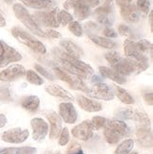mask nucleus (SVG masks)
<instances>
[{"label": "nucleus", "instance_id": "6", "mask_svg": "<svg viewBox=\"0 0 153 154\" xmlns=\"http://www.w3.org/2000/svg\"><path fill=\"white\" fill-rule=\"evenodd\" d=\"M86 94L90 97L106 100V101H110V100H112L115 98V95L112 88L109 85L103 82L94 84L92 88H88Z\"/></svg>", "mask_w": 153, "mask_h": 154}, {"label": "nucleus", "instance_id": "34", "mask_svg": "<svg viewBox=\"0 0 153 154\" xmlns=\"http://www.w3.org/2000/svg\"><path fill=\"white\" fill-rule=\"evenodd\" d=\"M105 58H106V60H107V62L111 64L112 68H115L122 60V57L120 56V54L116 51H114V50H111V51L106 53Z\"/></svg>", "mask_w": 153, "mask_h": 154}, {"label": "nucleus", "instance_id": "4", "mask_svg": "<svg viewBox=\"0 0 153 154\" xmlns=\"http://www.w3.org/2000/svg\"><path fill=\"white\" fill-rule=\"evenodd\" d=\"M58 8H53L49 11H38L31 15L36 24L40 26H49V28H58L60 26L58 22Z\"/></svg>", "mask_w": 153, "mask_h": 154}, {"label": "nucleus", "instance_id": "22", "mask_svg": "<svg viewBox=\"0 0 153 154\" xmlns=\"http://www.w3.org/2000/svg\"><path fill=\"white\" fill-rule=\"evenodd\" d=\"M98 70L103 78L109 79L112 80L114 82H116L118 84H124V83H126V82H127L124 76L120 75L119 73H117L114 69L107 67V66H99Z\"/></svg>", "mask_w": 153, "mask_h": 154}, {"label": "nucleus", "instance_id": "49", "mask_svg": "<svg viewBox=\"0 0 153 154\" xmlns=\"http://www.w3.org/2000/svg\"><path fill=\"white\" fill-rule=\"evenodd\" d=\"M132 1H133V0H116V3L121 8V7H124V6H127V5L131 4Z\"/></svg>", "mask_w": 153, "mask_h": 154}, {"label": "nucleus", "instance_id": "25", "mask_svg": "<svg viewBox=\"0 0 153 154\" xmlns=\"http://www.w3.org/2000/svg\"><path fill=\"white\" fill-rule=\"evenodd\" d=\"M114 69L115 71H116L117 73H119L122 76H129L132 73H135V69H134V65L132 63V62L129 58H122V60L120 61Z\"/></svg>", "mask_w": 153, "mask_h": 154}, {"label": "nucleus", "instance_id": "37", "mask_svg": "<svg viewBox=\"0 0 153 154\" xmlns=\"http://www.w3.org/2000/svg\"><path fill=\"white\" fill-rule=\"evenodd\" d=\"M72 21H73V15L70 14L67 11H65V10L59 11V12H58V22L60 25L67 26Z\"/></svg>", "mask_w": 153, "mask_h": 154}, {"label": "nucleus", "instance_id": "31", "mask_svg": "<svg viewBox=\"0 0 153 154\" xmlns=\"http://www.w3.org/2000/svg\"><path fill=\"white\" fill-rule=\"evenodd\" d=\"M134 146V140L133 139H125L120 144L117 146L115 151V154H129Z\"/></svg>", "mask_w": 153, "mask_h": 154}, {"label": "nucleus", "instance_id": "20", "mask_svg": "<svg viewBox=\"0 0 153 154\" xmlns=\"http://www.w3.org/2000/svg\"><path fill=\"white\" fill-rule=\"evenodd\" d=\"M44 90L52 97L63 98V99H65V100H73V99H74V97H73V95L70 92L66 91L65 89L63 88L62 86H60L58 84H48V85H46Z\"/></svg>", "mask_w": 153, "mask_h": 154}, {"label": "nucleus", "instance_id": "21", "mask_svg": "<svg viewBox=\"0 0 153 154\" xmlns=\"http://www.w3.org/2000/svg\"><path fill=\"white\" fill-rule=\"evenodd\" d=\"M105 127L118 132L119 134H121L123 136V138L130 135V132L128 125L120 119H111V120L108 119L107 122H106Z\"/></svg>", "mask_w": 153, "mask_h": 154}, {"label": "nucleus", "instance_id": "42", "mask_svg": "<svg viewBox=\"0 0 153 154\" xmlns=\"http://www.w3.org/2000/svg\"><path fill=\"white\" fill-rule=\"evenodd\" d=\"M35 69L37 70L38 73H40V74H41L43 77H44L45 79H49V80H54V79H55L54 76H53L49 71L46 70L44 67H43L42 65L35 64Z\"/></svg>", "mask_w": 153, "mask_h": 154}, {"label": "nucleus", "instance_id": "55", "mask_svg": "<svg viewBox=\"0 0 153 154\" xmlns=\"http://www.w3.org/2000/svg\"><path fill=\"white\" fill-rule=\"evenodd\" d=\"M45 154H62V152H60V151H54V152L48 151V152H46Z\"/></svg>", "mask_w": 153, "mask_h": 154}, {"label": "nucleus", "instance_id": "23", "mask_svg": "<svg viewBox=\"0 0 153 154\" xmlns=\"http://www.w3.org/2000/svg\"><path fill=\"white\" fill-rule=\"evenodd\" d=\"M57 62H58V63L60 65V66H58V67L61 68L62 70H63L64 72L68 73V74H71L73 76H76L78 78H81V79H86L89 77L86 74H84L83 72H81L79 69L76 68L75 66H73L72 64H70L68 62L64 61V60H63L61 58H57Z\"/></svg>", "mask_w": 153, "mask_h": 154}, {"label": "nucleus", "instance_id": "53", "mask_svg": "<svg viewBox=\"0 0 153 154\" xmlns=\"http://www.w3.org/2000/svg\"><path fill=\"white\" fill-rule=\"evenodd\" d=\"M6 26V20L4 16L0 13V28H2V26Z\"/></svg>", "mask_w": 153, "mask_h": 154}, {"label": "nucleus", "instance_id": "39", "mask_svg": "<svg viewBox=\"0 0 153 154\" xmlns=\"http://www.w3.org/2000/svg\"><path fill=\"white\" fill-rule=\"evenodd\" d=\"M68 29L69 30L77 37H81L83 34L82 26L78 21H72L68 24Z\"/></svg>", "mask_w": 153, "mask_h": 154}, {"label": "nucleus", "instance_id": "51", "mask_svg": "<svg viewBox=\"0 0 153 154\" xmlns=\"http://www.w3.org/2000/svg\"><path fill=\"white\" fill-rule=\"evenodd\" d=\"M101 80H102V79L99 77V76H97V75H93V77H92V82L94 83V84L102 82Z\"/></svg>", "mask_w": 153, "mask_h": 154}, {"label": "nucleus", "instance_id": "14", "mask_svg": "<svg viewBox=\"0 0 153 154\" xmlns=\"http://www.w3.org/2000/svg\"><path fill=\"white\" fill-rule=\"evenodd\" d=\"M45 116L50 124L49 138L51 140L57 139L58 136L60 135V132H61L63 129L61 116H59V113H57L54 111H48L47 112H45Z\"/></svg>", "mask_w": 153, "mask_h": 154}, {"label": "nucleus", "instance_id": "52", "mask_svg": "<svg viewBox=\"0 0 153 154\" xmlns=\"http://www.w3.org/2000/svg\"><path fill=\"white\" fill-rule=\"evenodd\" d=\"M148 19H149V26H150V30L152 31V30H153V11H152L149 12V17H148Z\"/></svg>", "mask_w": 153, "mask_h": 154}, {"label": "nucleus", "instance_id": "18", "mask_svg": "<svg viewBox=\"0 0 153 154\" xmlns=\"http://www.w3.org/2000/svg\"><path fill=\"white\" fill-rule=\"evenodd\" d=\"M60 45L62 46L63 51L74 58L79 59L84 56V52L81 46H78L76 43L70 41V40H63L60 42Z\"/></svg>", "mask_w": 153, "mask_h": 154}, {"label": "nucleus", "instance_id": "24", "mask_svg": "<svg viewBox=\"0 0 153 154\" xmlns=\"http://www.w3.org/2000/svg\"><path fill=\"white\" fill-rule=\"evenodd\" d=\"M29 8L36 10H50L55 7V2L52 0H20Z\"/></svg>", "mask_w": 153, "mask_h": 154}, {"label": "nucleus", "instance_id": "29", "mask_svg": "<svg viewBox=\"0 0 153 154\" xmlns=\"http://www.w3.org/2000/svg\"><path fill=\"white\" fill-rule=\"evenodd\" d=\"M36 149L32 146H21V148H1L0 154H35Z\"/></svg>", "mask_w": 153, "mask_h": 154}, {"label": "nucleus", "instance_id": "1", "mask_svg": "<svg viewBox=\"0 0 153 154\" xmlns=\"http://www.w3.org/2000/svg\"><path fill=\"white\" fill-rule=\"evenodd\" d=\"M99 5L98 0H66L63 3L65 11L73 10L78 20H85L91 14V8Z\"/></svg>", "mask_w": 153, "mask_h": 154}, {"label": "nucleus", "instance_id": "40", "mask_svg": "<svg viewBox=\"0 0 153 154\" xmlns=\"http://www.w3.org/2000/svg\"><path fill=\"white\" fill-rule=\"evenodd\" d=\"M136 9L139 12H142L143 14H148L150 8L149 0H137Z\"/></svg>", "mask_w": 153, "mask_h": 154}, {"label": "nucleus", "instance_id": "26", "mask_svg": "<svg viewBox=\"0 0 153 154\" xmlns=\"http://www.w3.org/2000/svg\"><path fill=\"white\" fill-rule=\"evenodd\" d=\"M112 92H114V95L118 97V99L122 101L125 104H133L134 103V98L131 97L130 94L126 91L122 87L118 86L117 84H112Z\"/></svg>", "mask_w": 153, "mask_h": 154}, {"label": "nucleus", "instance_id": "7", "mask_svg": "<svg viewBox=\"0 0 153 154\" xmlns=\"http://www.w3.org/2000/svg\"><path fill=\"white\" fill-rule=\"evenodd\" d=\"M29 136V130H23L21 128H13L8 131H5L1 139L6 143L10 144H21L25 142Z\"/></svg>", "mask_w": 153, "mask_h": 154}, {"label": "nucleus", "instance_id": "41", "mask_svg": "<svg viewBox=\"0 0 153 154\" xmlns=\"http://www.w3.org/2000/svg\"><path fill=\"white\" fill-rule=\"evenodd\" d=\"M69 141H70V134H69L68 128L62 129L59 135V145L63 146L65 145H67Z\"/></svg>", "mask_w": 153, "mask_h": 154}, {"label": "nucleus", "instance_id": "30", "mask_svg": "<svg viewBox=\"0 0 153 154\" xmlns=\"http://www.w3.org/2000/svg\"><path fill=\"white\" fill-rule=\"evenodd\" d=\"M124 52H125L126 57L130 59L135 58L140 54H142V53L139 52L136 43L134 41H132L131 39H127L124 42Z\"/></svg>", "mask_w": 153, "mask_h": 154}, {"label": "nucleus", "instance_id": "2", "mask_svg": "<svg viewBox=\"0 0 153 154\" xmlns=\"http://www.w3.org/2000/svg\"><path fill=\"white\" fill-rule=\"evenodd\" d=\"M12 10L14 12L15 16L17 19L21 22L26 29L30 30L33 34H35L39 37L46 38L45 32L41 29V28L36 24V22L33 20L32 16L29 14V12L28 11L25 7L21 4H14L12 6Z\"/></svg>", "mask_w": 153, "mask_h": 154}, {"label": "nucleus", "instance_id": "45", "mask_svg": "<svg viewBox=\"0 0 153 154\" xmlns=\"http://www.w3.org/2000/svg\"><path fill=\"white\" fill-rule=\"evenodd\" d=\"M103 35L105 37L109 38H116L117 37V33L115 32V30L114 29H112L111 26H106V28L103 29Z\"/></svg>", "mask_w": 153, "mask_h": 154}, {"label": "nucleus", "instance_id": "36", "mask_svg": "<svg viewBox=\"0 0 153 154\" xmlns=\"http://www.w3.org/2000/svg\"><path fill=\"white\" fill-rule=\"evenodd\" d=\"M136 45H137V48L139 50V52L142 53V54L145 55V53H148L149 52L150 55H152V43L150 41H148V40H140L139 42L136 43Z\"/></svg>", "mask_w": 153, "mask_h": 154}, {"label": "nucleus", "instance_id": "13", "mask_svg": "<svg viewBox=\"0 0 153 154\" xmlns=\"http://www.w3.org/2000/svg\"><path fill=\"white\" fill-rule=\"evenodd\" d=\"M59 116L67 124H74L78 119V112L71 102H63L59 106Z\"/></svg>", "mask_w": 153, "mask_h": 154}, {"label": "nucleus", "instance_id": "19", "mask_svg": "<svg viewBox=\"0 0 153 154\" xmlns=\"http://www.w3.org/2000/svg\"><path fill=\"white\" fill-rule=\"evenodd\" d=\"M120 13L121 16L125 21H127L129 23H136L139 21V11L136 9V6L134 4H130L127 6H124L120 8Z\"/></svg>", "mask_w": 153, "mask_h": 154}, {"label": "nucleus", "instance_id": "47", "mask_svg": "<svg viewBox=\"0 0 153 154\" xmlns=\"http://www.w3.org/2000/svg\"><path fill=\"white\" fill-rule=\"evenodd\" d=\"M45 34H46V37L54 38V39H59V38L62 37L61 33L54 30V29H48L47 31H45Z\"/></svg>", "mask_w": 153, "mask_h": 154}, {"label": "nucleus", "instance_id": "9", "mask_svg": "<svg viewBox=\"0 0 153 154\" xmlns=\"http://www.w3.org/2000/svg\"><path fill=\"white\" fill-rule=\"evenodd\" d=\"M30 126L32 129V137L35 141L41 143L45 139L46 135H47L49 127L46 121L43 118L35 117L32 118L30 121Z\"/></svg>", "mask_w": 153, "mask_h": 154}, {"label": "nucleus", "instance_id": "28", "mask_svg": "<svg viewBox=\"0 0 153 154\" xmlns=\"http://www.w3.org/2000/svg\"><path fill=\"white\" fill-rule=\"evenodd\" d=\"M89 38L91 41L97 45L98 46H101L103 48H107V49H114L116 48V43L112 41L111 39H108V38H104V37H100V36H97V35H93V34H90L89 35Z\"/></svg>", "mask_w": 153, "mask_h": 154}, {"label": "nucleus", "instance_id": "38", "mask_svg": "<svg viewBox=\"0 0 153 154\" xmlns=\"http://www.w3.org/2000/svg\"><path fill=\"white\" fill-rule=\"evenodd\" d=\"M107 120H108L107 118L102 117V116H95V117H93V119L90 122H91V125L93 127V129H94V131H98L101 128H104Z\"/></svg>", "mask_w": 153, "mask_h": 154}, {"label": "nucleus", "instance_id": "27", "mask_svg": "<svg viewBox=\"0 0 153 154\" xmlns=\"http://www.w3.org/2000/svg\"><path fill=\"white\" fill-rule=\"evenodd\" d=\"M21 106L29 112H37L40 106V98L37 96H29L22 99Z\"/></svg>", "mask_w": 153, "mask_h": 154}, {"label": "nucleus", "instance_id": "15", "mask_svg": "<svg viewBox=\"0 0 153 154\" xmlns=\"http://www.w3.org/2000/svg\"><path fill=\"white\" fill-rule=\"evenodd\" d=\"M22 60V55L9 45L4 43V52L0 60V67H5L12 63H17Z\"/></svg>", "mask_w": 153, "mask_h": 154}, {"label": "nucleus", "instance_id": "12", "mask_svg": "<svg viewBox=\"0 0 153 154\" xmlns=\"http://www.w3.org/2000/svg\"><path fill=\"white\" fill-rule=\"evenodd\" d=\"M72 134L75 138L81 140V141H88L94 135V129L91 125V122L88 120L81 122L75 126L72 129Z\"/></svg>", "mask_w": 153, "mask_h": 154}, {"label": "nucleus", "instance_id": "44", "mask_svg": "<svg viewBox=\"0 0 153 154\" xmlns=\"http://www.w3.org/2000/svg\"><path fill=\"white\" fill-rule=\"evenodd\" d=\"M118 32L123 36H128V37L133 36V32H132L131 29L129 26H126V25H119L118 26Z\"/></svg>", "mask_w": 153, "mask_h": 154}, {"label": "nucleus", "instance_id": "32", "mask_svg": "<svg viewBox=\"0 0 153 154\" xmlns=\"http://www.w3.org/2000/svg\"><path fill=\"white\" fill-rule=\"evenodd\" d=\"M104 137L106 142L110 145H115L118 142L121 141V139L123 138V136L121 134H119L118 132L112 131L109 128H104Z\"/></svg>", "mask_w": 153, "mask_h": 154}, {"label": "nucleus", "instance_id": "8", "mask_svg": "<svg viewBox=\"0 0 153 154\" xmlns=\"http://www.w3.org/2000/svg\"><path fill=\"white\" fill-rule=\"evenodd\" d=\"M54 52H55L56 58H61V59L64 60V61L68 62L70 64H72L73 66H75L76 68L79 69L87 76L94 74V69H93L92 66L89 65L88 63H85L84 62L81 61L79 59L74 58V57H72V56H70L68 54H66L64 51H61L60 49H54Z\"/></svg>", "mask_w": 153, "mask_h": 154}, {"label": "nucleus", "instance_id": "43", "mask_svg": "<svg viewBox=\"0 0 153 154\" xmlns=\"http://www.w3.org/2000/svg\"><path fill=\"white\" fill-rule=\"evenodd\" d=\"M132 113H133L132 109L128 108V109H122L120 111H118L116 116H117V117L121 118V119H131Z\"/></svg>", "mask_w": 153, "mask_h": 154}, {"label": "nucleus", "instance_id": "17", "mask_svg": "<svg viewBox=\"0 0 153 154\" xmlns=\"http://www.w3.org/2000/svg\"><path fill=\"white\" fill-rule=\"evenodd\" d=\"M78 105L81 107L85 112H96L102 110V105L94 99H91L89 97H86L84 96H77L76 97Z\"/></svg>", "mask_w": 153, "mask_h": 154}, {"label": "nucleus", "instance_id": "54", "mask_svg": "<svg viewBox=\"0 0 153 154\" xmlns=\"http://www.w3.org/2000/svg\"><path fill=\"white\" fill-rule=\"evenodd\" d=\"M67 154H84L82 149H79L78 151H75V152H70V153H67Z\"/></svg>", "mask_w": 153, "mask_h": 154}, {"label": "nucleus", "instance_id": "57", "mask_svg": "<svg viewBox=\"0 0 153 154\" xmlns=\"http://www.w3.org/2000/svg\"><path fill=\"white\" fill-rule=\"evenodd\" d=\"M129 154H138V152H136V151H130Z\"/></svg>", "mask_w": 153, "mask_h": 154}, {"label": "nucleus", "instance_id": "50", "mask_svg": "<svg viewBox=\"0 0 153 154\" xmlns=\"http://www.w3.org/2000/svg\"><path fill=\"white\" fill-rule=\"evenodd\" d=\"M7 124V117L3 113H0V129L5 127Z\"/></svg>", "mask_w": 153, "mask_h": 154}, {"label": "nucleus", "instance_id": "16", "mask_svg": "<svg viewBox=\"0 0 153 154\" xmlns=\"http://www.w3.org/2000/svg\"><path fill=\"white\" fill-rule=\"evenodd\" d=\"M136 139L142 148L148 149L152 146V133L149 127L140 126L135 131Z\"/></svg>", "mask_w": 153, "mask_h": 154}, {"label": "nucleus", "instance_id": "46", "mask_svg": "<svg viewBox=\"0 0 153 154\" xmlns=\"http://www.w3.org/2000/svg\"><path fill=\"white\" fill-rule=\"evenodd\" d=\"M79 149H81V146L76 141H72L71 144L69 145V146L67 148V153L75 152V151H78Z\"/></svg>", "mask_w": 153, "mask_h": 154}, {"label": "nucleus", "instance_id": "35", "mask_svg": "<svg viewBox=\"0 0 153 154\" xmlns=\"http://www.w3.org/2000/svg\"><path fill=\"white\" fill-rule=\"evenodd\" d=\"M26 79L29 83L34 84V85L40 86V85H43V83H44L43 78L40 77L37 73L33 70H28L26 72Z\"/></svg>", "mask_w": 153, "mask_h": 154}, {"label": "nucleus", "instance_id": "3", "mask_svg": "<svg viewBox=\"0 0 153 154\" xmlns=\"http://www.w3.org/2000/svg\"><path fill=\"white\" fill-rule=\"evenodd\" d=\"M11 34L17 41H19L21 44L26 46H29L33 51L39 53V54H45L46 48L44 45L41 41H39L38 39H36L34 36H32L29 33L25 31L24 29L15 26V28H13L11 29Z\"/></svg>", "mask_w": 153, "mask_h": 154}, {"label": "nucleus", "instance_id": "33", "mask_svg": "<svg viewBox=\"0 0 153 154\" xmlns=\"http://www.w3.org/2000/svg\"><path fill=\"white\" fill-rule=\"evenodd\" d=\"M131 119H133L134 121L138 122L141 126H148V127L150 125V119H149L148 116L143 112H139V111L133 112Z\"/></svg>", "mask_w": 153, "mask_h": 154}, {"label": "nucleus", "instance_id": "48", "mask_svg": "<svg viewBox=\"0 0 153 154\" xmlns=\"http://www.w3.org/2000/svg\"><path fill=\"white\" fill-rule=\"evenodd\" d=\"M144 100L148 105L152 106L153 105V95H152V93L150 92V93L145 94V95H144Z\"/></svg>", "mask_w": 153, "mask_h": 154}, {"label": "nucleus", "instance_id": "56", "mask_svg": "<svg viewBox=\"0 0 153 154\" xmlns=\"http://www.w3.org/2000/svg\"><path fill=\"white\" fill-rule=\"evenodd\" d=\"M3 1H4L5 3H7V4H9V5H11V4H12V2H13V0H3Z\"/></svg>", "mask_w": 153, "mask_h": 154}, {"label": "nucleus", "instance_id": "10", "mask_svg": "<svg viewBox=\"0 0 153 154\" xmlns=\"http://www.w3.org/2000/svg\"><path fill=\"white\" fill-rule=\"evenodd\" d=\"M95 17L103 26H111L114 24V8L112 5H103L95 10Z\"/></svg>", "mask_w": 153, "mask_h": 154}, {"label": "nucleus", "instance_id": "5", "mask_svg": "<svg viewBox=\"0 0 153 154\" xmlns=\"http://www.w3.org/2000/svg\"><path fill=\"white\" fill-rule=\"evenodd\" d=\"M53 71H54V73L56 74L58 79H60L61 80H63V82H66L72 89L78 90V91L85 92V93L87 92L88 87L81 78H78L76 76L68 74V73L64 72L63 70H62L59 67H54L53 68Z\"/></svg>", "mask_w": 153, "mask_h": 154}, {"label": "nucleus", "instance_id": "11", "mask_svg": "<svg viewBox=\"0 0 153 154\" xmlns=\"http://www.w3.org/2000/svg\"><path fill=\"white\" fill-rule=\"evenodd\" d=\"M26 68L22 64H12L0 72V80L13 82L26 75Z\"/></svg>", "mask_w": 153, "mask_h": 154}]
</instances>
